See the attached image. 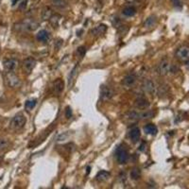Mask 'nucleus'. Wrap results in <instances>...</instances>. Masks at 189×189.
Here are the masks:
<instances>
[{"label": "nucleus", "mask_w": 189, "mask_h": 189, "mask_svg": "<svg viewBox=\"0 0 189 189\" xmlns=\"http://www.w3.org/2000/svg\"><path fill=\"white\" fill-rule=\"evenodd\" d=\"M39 27V24L36 21H33L31 19H26L21 23H18L15 25V29L19 31H33L37 29Z\"/></svg>", "instance_id": "f257e3e1"}, {"label": "nucleus", "mask_w": 189, "mask_h": 189, "mask_svg": "<svg viewBox=\"0 0 189 189\" xmlns=\"http://www.w3.org/2000/svg\"><path fill=\"white\" fill-rule=\"evenodd\" d=\"M27 122V118L23 114H17L15 115L9 123V128L12 131H19L24 128Z\"/></svg>", "instance_id": "f03ea898"}, {"label": "nucleus", "mask_w": 189, "mask_h": 189, "mask_svg": "<svg viewBox=\"0 0 189 189\" xmlns=\"http://www.w3.org/2000/svg\"><path fill=\"white\" fill-rule=\"evenodd\" d=\"M175 56L178 60L182 61V62H187V61H189V45L185 44L181 45L176 50Z\"/></svg>", "instance_id": "7ed1b4c3"}, {"label": "nucleus", "mask_w": 189, "mask_h": 189, "mask_svg": "<svg viewBox=\"0 0 189 189\" xmlns=\"http://www.w3.org/2000/svg\"><path fill=\"white\" fill-rule=\"evenodd\" d=\"M6 82L9 87L11 88H17L21 85V80L17 77V75L13 73V71L8 72L6 74Z\"/></svg>", "instance_id": "20e7f679"}, {"label": "nucleus", "mask_w": 189, "mask_h": 189, "mask_svg": "<svg viewBox=\"0 0 189 189\" xmlns=\"http://www.w3.org/2000/svg\"><path fill=\"white\" fill-rule=\"evenodd\" d=\"M171 71V65L167 60H162L157 66V73L161 76H166Z\"/></svg>", "instance_id": "39448f33"}, {"label": "nucleus", "mask_w": 189, "mask_h": 189, "mask_svg": "<svg viewBox=\"0 0 189 189\" xmlns=\"http://www.w3.org/2000/svg\"><path fill=\"white\" fill-rule=\"evenodd\" d=\"M116 160L120 165H124L129 160V153L123 147H118L116 151Z\"/></svg>", "instance_id": "423d86ee"}, {"label": "nucleus", "mask_w": 189, "mask_h": 189, "mask_svg": "<svg viewBox=\"0 0 189 189\" xmlns=\"http://www.w3.org/2000/svg\"><path fill=\"white\" fill-rule=\"evenodd\" d=\"M22 66H23V70L27 74H29L34 69L35 66H36V61L31 57H28L23 61Z\"/></svg>", "instance_id": "0eeeda50"}, {"label": "nucleus", "mask_w": 189, "mask_h": 189, "mask_svg": "<svg viewBox=\"0 0 189 189\" xmlns=\"http://www.w3.org/2000/svg\"><path fill=\"white\" fill-rule=\"evenodd\" d=\"M114 95H115L114 90L112 89V88H110L109 86H106V85L101 86V88H100V96H101V99H103V100H109V99H111L112 98H113Z\"/></svg>", "instance_id": "6e6552de"}, {"label": "nucleus", "mask_w": 189, "mask_h": 189, "mask_svg": "<svg viewBox=\"0 0 189 189\" xmlns=\"http://www.w3.org/2000/svg\"><path fill=\"white\" fill-rule=\"evenodd\" d=\"M143 90H144L147 94L150 95H154L155 91H156V87L154 82L151 80H145L143 81Z\"/></svg>", "instance_id": "1a4fd4ad"}, {"label": "nucleus", "mask_w": 189, "mask_h": 189, "mask_svg": "<svg viewBox=\"0 0 189 189\" xmlns=\"http://www.w3.org/2000/svg\"><path fill=\"white\" fill-rule=\"evenodd\" d=\"M18 67V61L16 59H8L4 61V68L6 69L8 72L14 71Z\"/></svg>", "instance_id": "9d476101"}, {"label": "nucleus", "mask_w": 189, "mask_h": 189, "mask_svg": "<svg viewBox=\"0 0 189 189\" xmlns=\"http://www.w3.org/2000/svg\"><path fill=\"white\" fill-rule=\"evenodd\" d=\"M136 82V77L134 74H129L126 77H124V79L122 80V85L124 87H132Z\"/></svg>", "instance_id": "9b49d317"}, {"label": "nucleus", "mask_w": 189, "mask_h": 189, "mask_svg": "<svg viewBox=\"0 0 189 189\" xmlns=\"http://www.w3.org/2000/svg\"><path fill=\"white\" fill-rule=\"evenodd\" d=\"M52 89H53L54 94L60 95L63 91V89H64V82H63V80H61V79H58V80H54V82L52 84Z\"/></svg>", "instance_id": "f8f14e48"}, {"label": "nucleus", "mask_w": 189, "mask_h": 189, "mask_svg": "<svg viewBox=\"0 0 189 189\" xmlns=\"http://www.w3.org/2000/svg\"><path fill=\"white\" fill-rule=\"evenodd\" d=\"M134 105H135L136 108H138L140 110H145V109H147L150 107V102L145 98H139L135 100Z\"/></svg>", "instance_id": "ddd939ff"}, {"label": "nucleus", "mask_w": 189, "mask_h": 189, "mask_svg": "<svg viewBox=\"0 0 189 189\" xmlns=\"http://www.w3.org/2000/svg\"><path fill=\"white\" fill-rule=\"evenodd\" d=\"M129 136H130V139L132 142L136 143L137 141L140 139V129H139V128H137V127H134L130 131Z\"/></svg>", "instance_id": "4468645a"}, {"label": "nucleus", "mask_w": 189, "mask_h": 189, "mask_svg": "<svg viewBox=\"0 0 189 189\" xmlns=\"http://www.w3.org/2000/svg\"><path fill=\"white\" fill-rule=\"evenodd\" d=\"M139 120V114L136 112H130L126 115V122L128 124L136 123Z\"/></svg>", "instance_id": "2eb2a0df"}, {"label": "nucleus", "mask_w": 189, "mask_h": 189, "mask_svg": "<svg viewBox=\"0 0 189 189\" xmlns=\"http://www.w3.org/2000/svg\"><path fill=\"white\" fill-rule=\"evenodd\" d=\"M107 31V26L104 24H100L98 27H96L93 30H92V34L94 36H101Z\"/></svg>", "instance_id": "dca6fc26"}, {"label": "nucleus", "mask_w": 189, "mask_h": 189, "mask_svg": "<svg viewBox=\"0 0 189 189\" xmlns=\"http://www.w3.org/2000/svg\"><path fill=\"white\" fill-rule=\"evenodd\" d=\"M111 174L110 172L106 171V170H101L98 173V175H96V181L99 182H106L108 179L110 178Z\"/></svg>", "instance_id": "f3484780"}, {"label": "nucleus", "mask_w": 189, "mask_h": 189, "mask_svg": "<svg viewBox=\"0 0 189 189\" xmlns=\"http://www.w3.org/2000/svg\"><path fill=\"white\" fill-rule=\"evenodd\" d=\"M144 131L147 134L150 135H156L158 132V129L155 125L153 124H147L144 127Z\"/></svg>", "instance_id": "a211bd4d"}, {"label": "nucleus", "mask_w": 189, "mask_h": 189, "mask_svg": "<svg viewBox=\"0 0 189 189\" xmlns=\"http://www.w3.org/2000/svg\"><path fill=\"white\" fill-rule=\"evenodd\" d=\"M52 15H53L52 9H50L49 7H45L42 11V13H41V17L45 21V20H49Z\"/></svg>", "instance_id": "6ab92c4d"}, {"label": "nucleus", "mask_w": 189, "mask_h": 189, "mask_svg": "<svg viewBox=\"0 0 189 189\" xmlns=\"http://www.w3.org/2000/svg\"><path fill=\"white\" fill-rule=\"evenodd\" d=\"M36 38L38 41H40V42H45V41H47L49 38V33L45 29L40 30L36 35Z\"/></svg>", "instance_id": "aec40b11"}, {"label": "nucleus", "mask_w": 189, "mask_h": 189, "mask_svg": "<svg viewBox=\"0 0 189 189\" xmlns=\"http://www.w3.org/2000/svg\"><path fill=\"white\" fill-rule=\"evenodd\" d=\"M122 12H123V14L125 15V16L131 17V16H134V15L136 14V9L134 6H128L125 9H123Z\"/></svg>", "instance_id": "412c9836"}, {"label": "nucleus", "mask_w": 189, "mask_h": 189, "mask_svg": "<svg viewBox=\"0 0 189 189\" xmlns=\"http://www.w3.org/2000/svg\"><path fill=\"white\" fill-rule=\"evenodd\" d=\"M156 21H157L156 16H154V15H151V16L147 18V20H146L145 23H144V27L145 28H152L153 26L155 25Z\"/></svg>", "instance_id": "4be33fe9"}, {"label": "nucleus", "mask_w": 189, "mask_h": 189, "mask_svg": "<svg viewBox=\"0 0 189 189\" xmlns=\"http://www.w3.org/2000/svg\"><path fill=\"white\" fill-rule=\"evenodd\" d=\"M61 18H62V16H61L60 14H53L52 16L50 17L49 21H50L51 25H52L54 28H57L58 25H59V22H60Z\"/></svg>", "instance_id": "5701e85b"}, {"label": "nucleus", "mask_w": 189, "mask_h": 189, "mask_svg": "<svg viewBox=\"0 0 189 189\" xmlns=\"http://www.w3.org/2000/svg\"><path fill=\"white\" fill-rule=\"evenodd\" d=\"M154 116V112L153 111H146L143 113L139 114V119H147V118H152Z\"/></svg>", "instance_id": "b1692460"}, {"label": "nucleus", "mask_w": 189, "mask_h": 189, "mask_svg": "<svg viewBox=\"0 0 189 189\" xmlns=\"http://www.w3.org/2000/svg\"><path fill=\"white\" fill-rule=\"evenodd\" d=\"M141 176V171L139 168H132L131 171V178L132 179V180H134V181H137V180H139V178Z\"/></svg>", "instance_id": "393cba45"}, {"label": "nucleus", "mask_w": 189, "mask_h": 189, "mask_svg": "<svg viewBox=\"0 0 189 189\" xmlns=\"http://www.w3.org/2000/svg\"><path fill=\"white\" fill-rule=\"evenodd\" d=\"M36 104H37V100L31 99V100H28L26 102L25 107H26V109H28V110H32L34 107L36 106Z\"/></svg>", "instance_id": "a878e982"}, {"label": "nucleus", "mask_w": 189, "mask_h": 189, "mask_svg": "<svg viewBox=\"0 0 189 189\" xmlns=\"http://www.w3.org/2000/svg\"><path fill=\"white\" fill-rule=\"evenodd\" d=\"M78 69H79V65L77 64V65L75 66V67L73 68V70L71 71L70 76H69V79H68V84H69V86H71V83H72V80H74V78H75L76 74H77V71H78Z\"/></svg>", "instance_id": "bb28decb"}, {"label": "nucleus", "mask_w": 189, "mask_h": 189, "mask_svg": "<svg viewBox=\"0 0 189 189\" xmlns=\"http://www.w3.org/2000/svg\"><path fill=\"white\" fill-rule=\"evenodd\" d=\"M9 145V141L6 138H0V151L7 149Z\"/></svg>", "instance_id": "cd10ccee"}, {"label": "nucleus", "mask_w": 189, "mask_h": 189, "mask_svg": "<svg viewBox=\"0 0 189 189\" xmlns=\"http://www.w3.org/2000/svg\"><path fill=\"white\" fill-rule=\"evenodd\" d=\"M85 53H86V48L84 47H80L77 48V50H76L77 56H78V57L80 58V59L85 55Z\"/></svg>", "instance_id": "c85d7f7f"}, {"label": "nucleus", "mask_w": 189, "mask_h": 189, "mask_svg": "<svg viewBox=\"0 0 189 189\" xmlns=\"http://www.w3.org/2000/svg\"><path fill=\"white\" fill-rule=\"evenodd\" d=\"M126 2L128 4H130L131 6H140V5L143 4L145 1L144 0H126Z\"/></svg>", "instance_id": "c756f323"}, {"label": "nucleus", "mask_w": 189, "mask_h": 189, "mask_svg": "<svg viewBox=\"0 0 189 189\" xmlns=\"http://www.w3.org/2000/svg\"><path fill=\"white\" fill-rule=\"evenodd\" d=\"M54 2V5L56 7H59V8H63L65 7L66 3L63 1V0H56V1H53Z\"/></svg>", "instance_id": "7c9ffc66"}, {"label": "nucleus", "mask_w": 189, "mask_h": 189, "mask_svg": "<svg viewBox=\"0 0 189 189\" xmlns=\"http://www.w3.org/2000/svg\"><path fill=\"white\" fill-rule=\"evenodd\" d=\"M72 115H73L72 110H71L70 107H67V108H66V110H65V117L67 119H69V118H71V117H72Z\"/></svg>", "instance_id": "2f4dec72"}, {"label": "nucleus", "mask_w": 189, "mask_h": 189, "mask_svg": "<svg viewBox=\"0 0 189 189\" xmlns=\"http://www.w3.org/2000/svg\"><path fill=\"white\" fill-rule=\"evenodd\" d=\"M27 4H28V0H23L19 6V9H25L27 8Z\"/></svg>", "instance_id": "473e14b6"}, {"label": "nucleus", "mask_w": 189, "mask_h": 189, "mask_svg": "<svg viewBox=\"0 0 189 189\" xmlns=\"http://www.w3.org/2000/svg\"><path fill=\"white\" fill-rule=\"evenodd\" d=\"M172 1V3L175 5V6H179V5H180V0H171Z\"/></svg>", "instance_id": "72a5a7b5"}, {"label": "nucleus", "mask_w": 189, "mask_h": 189, "mask_svg": "<svg viewBox=\"0 0 189 189\" xmlns=\"http://www.w3.org/2000/svg\"><path fill=\"white\" fill-rule=\"evenodd\" d=\"M145 147H146V144H145V143H143V145L140 146V150L144 151V150H145Z\"/></svg>", "instance_id": "f704fd0d"}, {"label": "nucleus", "mask_w": 189, "mask_h": 189, "mask_svg": "<svg viewBox=\"0 0 189 189\" xmlns=\"http://www.w3.org/2000/svg\"><path fill=\"white\" fill-rule=\"evenodd\" d=\"M18 1H20V0H12V5H13V6H14V5H16V3Z\"/></svg>", "instance_id": "c9c22d12"}, {"label": "nucleus", "mask_w": 189, "mask_h": 189, "mask_svg": "<svg viewBox=\"0 0 189 189\" xmlns=\"http://www.w3.org/2000/svg\"><path fill=\"white\" fill-rule=\"evenodd\" d=\"M53 1H56V0H53Z\"/></svg>", "instance_id": "e433bc0d"}]
</instances>
